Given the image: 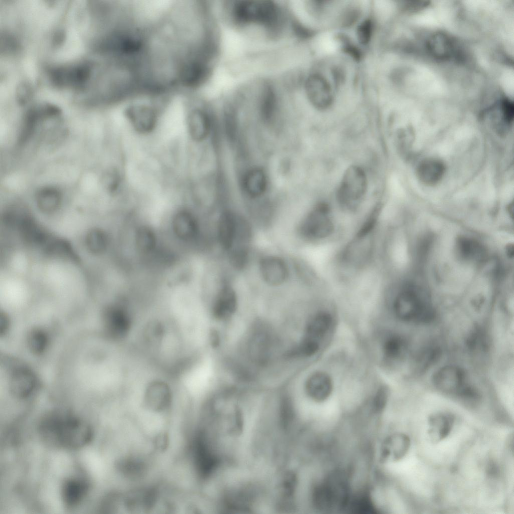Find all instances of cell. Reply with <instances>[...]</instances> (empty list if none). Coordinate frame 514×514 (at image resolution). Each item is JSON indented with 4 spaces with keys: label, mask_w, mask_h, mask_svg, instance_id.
<instances>
[{
    "label": "cell",
    "mask_w": 514,
    "mask_h": 514,
    "mask_svg": "<svg viewBox=\"0 0 514 514\" xmlns=\"http://www.w3.org/2000/svg\"><path fill=\"white\" fill-rule=\"evenodd\" d=\"M223 7L229 23L233 27L260 31L271 40L282 35L290 20L284 7L272 1L236 0L228 2Z\"/></svg>",
    "instance_id": "cell-1"
},
{
    "label": "cell",
    "mask_w": 514,
    "mask_h": 514,
    "mask_svg": "<svg viewBox=\"0 0 514 514\" xmlns=\"http://www.w3.org/2000/svg\"><path fill=\"white\" fill-rule=\"evenodd\" d=\"M39 434L45 444L55 448L79 449L88 444L93 430L84 420L68 412L56 411L41 420Z\"/></svg>",
    "instance_id": "cell-2"
},
{
    "label": "cell",
    "mask_w": 514,
    "mask_h": 514,
    "mask_svg": "<svg viewBox=\"0 0 514 514\" xmlns=\"http://www.w3.org/2000/svg\"><path fill=\"white\" fill-rule=\"evenodd\" d=\"M396 315L405 321H420L430 319L433 314L428 297L417 287L409 285L396 296L394 302Z\"/></svg>",
    "instance_id": "cell-3"
},
{
    "label": "cell",
    "mask_w": 514,
    "mask_h": 514,
    "mask_svg": "<svg viewBox=\"0 0 514 514\" xmlns=\"http://www.w3.org/2000/svg\"><path fill=\"white\" fill-rule=\"evenodd\" d=\"M367 181L364 170L353 165L344 172L337 190V198L343 208L352 210L356 208L365 194Z\"/></svg>",
    "instance_id": "cell-4"
},
{
    "label": "cell",
    "mask_w": 514,
    "mask_h": 514,
    "mask_svg": "<svg viewBox=\"0 0 514 514\" xmlns=\"http://www.w3.org/2000/svg\"><path fill=\"white\" fill-rule=\"evenodd\" d=\"M334 228L330 208L327 204L321 202L317 204L301 221L298 233L306 239L318 240L329 236Z\"/></svg>",
    "instance_id": "cell-5"
},
{
    "label": "cell",
    "mask_w": 514,
    "mask_h": 514,
    "mask_svg": "<svg viewBox=\"0 0 514 514\" xmlns=\"http://www.w3.org/2000/svg\"><path fill=\"white\" fill-rule=\"evenodd\" d=\"M173 400L172 389L165 381L156 379L145 388L143 402L146 407L155 412H163L169 409Z\"/></svg>",
    "instance_id": "cell-6"
},
{
    "label": "cell",
    "mask_w": 514,
    "mask_h": 514,
    "mask_svg": "<svg viewBox=\"0 0 514 514\" xmlns=\"http://www.w3.org/2000/svg\"><path fill=\"white\" fill-rule=\"evenodd\" d=\"M104 323L107 334L114 340H121L128 334L132 320L127 310L120 305L108 307L104 314Z\"/></svg>",
    "instance_id": "cell-7"
},
{
    "label": "cell",
    "mask_w": 514,
    "mask_h": 514,
    "mask_svg": "<svg viewBox=\"0 0 514 514\" xmlns=\"http://www.w3.org/2000/svg\"><path fill=\"white\" fill-rule=\"evenodd\" d=\"M304 88L310 102L318 109H325L332 104L333 97L330 86L321 75L313 74L305 80Z\"/></svg>",
    "instance_id": "cell-8"
},
{
    "label": "cell",
    "mask_w": 514,
    "mask_h": 514,
    "mask_svg": "<svg viewBox=\"0 0 514 514\" xmlns=\"http://www.w3.org/2000/svg\"><path fill=\"white\" fill-rule=\"evenodd\" d=\"M90 75V67L85 64L59 68L51 72L52 80L56 84L76 87L84 85Z\"/></svg>",
    "instance_id": "cell-9"
},
{
    "label": "cell",
    "mask_w": 514,
    "mask_h": 514,
    "mask_svg": "<svg viewBox=\"0 0 514 514\" xmlns=\"http://www.w3.org/2000/svg\"><path fill=\"white\" fill-rule=\"evenodd\" d=\"M464 372L454 366H447L439 369L434 375L433 381L435 386L445 392H465L464 383Z\"/></svg>",
    "instance_id": "cell-10"
},
{
    "label": "cell",
    "mask_w": 514,
    "mask_h": 514,
    "mask_svg": "<svg viewBox=\"0 0 514 514\" xmlns=\"http://www.w3.org/2000/svg\"><path fill=\"white\" fill-rule=\"evenodd\" d=\"M89 489V483L84 478L72 476L66 479L61 487L64 504L69 508L78 505L87 495Z\"/></svg>",
    "instance_id": "cell-11"
},
{
    "label": "cell",
    "mask_w": 514,
    "mask_h": 514,
    "mask_svg": "<svg viewBox=\"0 0 514 514\" xmlns=\"http://www.w3.org/2000/svg\"><path fill=\"white\" fill-rule=\"evenodd\" d=\"M260 270L264 280L270 285H280L288 277L287 266L282 259L277 256H267L262 259Z\"/></svg>",
    "instance_id": "cell-12"
},
{
    "label": "cell",
    "mask_w": 514,
    "mask_h": 514,
    "mask_svg": "<svg viewBox=\"0 0 514 514\" xmlns=\"http://www.w3.org/2000/svg\"><path fill=\"white\" fill-rule=\"evenodd\" d=\"M126 116L134 130L141 134L150 133L156 126V113L148 107H131L126 111Z\"/></svg>",
    "instance_id": "cell-13"
},
{
    "label": "cell",
    "mask_w": 514,
    "mask_h": 514,
    "mask_svg": "<svg viewBox=\"0 0 514 514\" xmlns=\"http://www.w3.org/2000/svg\"><path fill=\"white\" fill-rule=\"evenodd\" d=\"M237 307L236 295L229 286H223L218 293L212 307L213 316L218 320L229 318Z\"/></svg>",
    "instance_id": "cell-14"
},
{
    "label": "cell",
    "mask_w": 514,
    "mask_h": 514,
    "mask_svg": "<svg viewBox=\"0 0 514 514\" xmlns=\"http://www.w3.org/2000/svg\"><path fill=\"white\" fill-rule=\"evenodd\" d=\"M305 390L311 399L316 402H323L331 395L332 391V380L325 372H315L307 379Z\"/></svg>",
    "instance_id": "cell-15"
},
{
    "label": "cell",
    "mask_w": 514,
    "mask_h": 514,
    "mask_svg": "<svg viewBox=\"0 0 514 514\" xmlns=\"http://www.w3.org/2000/svg\"><path fill=\"white\" fill-rule=\"evenodd\" d=\"M211 120L204 110L196 109L192 110L187 120V129L191 138L195 141L205 139L210 133Z\"/></svg>",
    "instance_id": "cell-16"
},
{
    "label": "cell",
    "mask_w": 514,
    "mask_h": 514,
    "mask_svg": "<svg viewBox=\"0 0 514 514\" xmlns=\"http://www.w3.org/2000/svg\"><path fill=\"white\" fill-rule=\"evenodd\" d=\"M427 48L433 57L442 60L450 59L455 57L457 48L453 39L441 33L433 35L429 38Z\"/></svg>",
    "instance_id": "cell-17"
},
{
    "label": "cell",
    "mask_w": 514,
    "mask_h": 514,
    "mask_svg": "<svg viewBox=\"0 0 514 514\" xmlns=\"http://www.w3.org/2000/svg\"><path fill=\"white\" fill-rule=\"evenodd\" d=\"M173 229L175 235L180 239L188 240L197 235L198 226L194 216L189 212L180 211L173 219Z\"/></svg>",
    "instance_id": "cell-18"
},
{
    "label": "cell",
    "mask_w": 514,
    "mask_h": 514,
    "mask_svg": "<svg viewBox=\"0 0 514 514\" xmlns=\"http://www.w3.org/2000/svg\"><path fill=\"white\" fill-rule=\"evenodd\" d=\"M332 323L331 315L321 312L311 318L307 324L304 338L320 344V341L329 331Z\"/></svg>",
    "instance_id": "cell-19"
},
{
    "label": "cell",
    "mask_w": 514,
    "mask_h": 514,
    "mask_svg": "<svg viewBox=\"0 0 514 514\" xmlns=\"http://www.w3.org/2000/svg\"><path fill=\"white\" fill-rule=\"evenodd\" d=\"M237 215L230 211H225L220 216L218 226V236L221 245L228 250L234 238Z\"/></svg>",
    "instance_id": "cell-20"
},
{
    "label": "cell",
    "mask_w": 514,
    "mask_h": 514,
    "mask_svg": "<svg viewBox=\"0 0 514 514\" xmlns=\"http://www.w3.org/2000/svg\"><path fill=\"white\" fill-rule=\"evenodd\" d=\"M42 247L51 257L75 262L78 260L70 243L62 238L50 236Z\"/></svg>",
    "instance_id": "cell-21"
},
{
    "label": "cell",
    "mask_w": 514,
    "mask_h": 514,
    "mask_svg": "<svg viewBox=\"0 0 514 514\" xmlns=\"http://www.w3.org/2000/svg\"><path fill=\"white\" fill-rule=\"evenodd\" d=\"M445 172V166L439 160L434 159H426L418 166L417 173L422 182L429 185H434L442 178Z\"/></svg>",
    "instance_id": "cell-22"
},
{
    "label": "cell",
    "mask_w": 514,
    "mask_h": 514,
    "mask_svg": "<svg viewBox=\"0 0 514 514\" xmlns=\"http://www.w3.org/2000/svg\"><path fill=\"white\" fill-rule=\"evenodd\" d=\"M267 178L264 171L260 168L249 170L244 175L243 186L246 193L251 197H258L266 191Z\"/></svg>",
    "instance_id": "cell-23"
},
{
    "label": "cell",
    "mask_w": 514,
    "mask_h": 514,
    "mask_svg": "<svg viewBox=\"0 0 514 514\" xmlns=\"http://www.w3.org/2000/svg\"><path fill=\"white\" fill-rule=\"evenodd\" d=\"M61 200L60 191L53 187H46L40 190L36 196L38 207L45 213L55 211L59 207Z\"/></svg>",
    "instance_id": "cell-24"
},
{
    "label": "cell",
    "mask_w": 514,
    "mask_h": 514,
    "mask_svg": "<svg viewBox=\"0 0 514 514\" xmlns=\"http://www.w3.org/2000/svg\"><path fill=\"white\" fill-rule=\"evenodd\" d=\"M458 253L466 260H478L484 254V249L481 244L473 239L460 237L456 243Z\"/></svg>",
    "instance_id": "cell-25"
},
{
    "label": "cell",
    "mask_w": 514,
    "mask_h": 514,
    "mask_svg": "<svg viewBox=\"0 0 514 514\" xmlns=\"http://www.w3.org/2000/svg\"><path fill=\"white\" fill-rule=\"evenodd\" d=\"M453 418L450 415L440 414L430 418V423L433 426L430 434L434 435V438L441 440L449 434L453 424Z\"/></svg>",
    "instance_id": "cell-26"
},
{
    "label": "cell",
    "mask_w": 514,
    "mask_h": 514,
    "mask_svg": "<svg viewBox=\"0 0 514 514\" xmlns=\"http://www.w3.org/2000/svg\"><path fill=\"white\" fill-rule=\"evenodd\" d=\"M117 466L121 473L132 478L141 477L146 469L143 461L133 458L121 460L117 463Z\"/></svg>",
    "instance_id": "cell-27"
},
{
    "label": "cell",
    "mask_w": 514,
    "mask_h": 514,
    "mask_svg": "<svg viewBox=\"0 0 514 514\" xmlns=\"http://www.w3.org/2000/svg\"><path fill=\"white\" fill-rule=\"evenodd\" d=\"M88 248L94 253H100L106 248L108 239L106 233L100 229H92L86 238Z\"/></svg>",
    "instance_id": "cell-28"
},
{
    "label": "cell",
    "mask_w": 514,
    "mask_h": 514,
    "mask_svg": "<svg viewBox=\"0 0 514 514\" xmlns=\"http://www.w3.org/2000/svg\"><path fill=\"white\" fill-rule=\"evenodd\" d=\"M156 237L153 230L146 226L139 228L136 234V243L142 251L147 252L152 250L156 245Z\"/></svg>",
    "instance_id": "cell-29"
},
{
    "label": "cell",
    "mask_w": 514,
    "mask_h": 514,
    "mask_svg": "<svg viewBox=\"0 0 514 514\" xmlns=\"http://www.w3.org/2000/svg\"><path fill=\"white\" fill-rule=\"evenodd\" d=\"M405 348V344L399 336L393 335L388 338L383 345L385 356L390 359H395L401 356Z\"/></svg>",
    "instance_id": "cell-30"
},
{
    "label": "cell",
    "mask_w": 514,
    "mask_h": 514,
    "mask_svg": "<svg viewBox=\"0 0 514 514\" xmlns=\"http://www.w3.org/2000/svg\"><path fill=\"white\" fill-rule=\"evenodd\" d=\"M164 332V327L160 322L152 321L147 325L145 329V339L150 344L155 345L162 339Z\"/></svg>",
    "instance_id": "cell-31"
},
{
    "label": "cell",
    "mask_w": 514,
    "mask_h": 514,
    "mask_svg": "<svg viewBox=\"0 0 514 514\" xmlns=\"http://www.w3.org/2000/svg\"><path fill=\"white\" fill-rule=\"evenodd\" d=\"M224 119L226 135L230 141H233L236 134V116L235 110L231 106L225 110Z\"/></svg>",
    "instance_id": "cell-32"
},
{
    "label": "cell",
    "mask_w": 514,
    "mask_h": 514,
    "mask_svg": "<svg viewBox=\"0 0 514 514\" xmlns=\"http://www.w3.org/2000/svg\"><path fill=\"white\" fill-rule=\"evenodd\" d=\"M499 110L502 121L506 125L512 121L514 115L513 103L509 99L504 98L498 104Z\"/></svg>",
    "instance_id": "cell-33"
},
{
    "label": "cell",
    "mask_w": 514,
    "mask_h": 514,
    "mask_svg": "<svg viewBox=\"0 0 514 514\" xmlns=\"http://www.w3.org/2000/svg\"><path fill=\"white\" fill-rule=\"evenodd\" d=\"M372 22L366 19L362 22L357 29V37L359 42L362 45L367 44L370 41L372 33Z\"/></svg>",
    "instance_id": "cell-34"
},
{
    "label": "cell",
    "mask_w": 514,
    "mask_h": 514,
    "mask_svg": "<svg viewBox=\"0 0 514 514\" xmlns=\"http://www.w3.org/2000/svg\"><path fill=\"white\" fill-rule=\"evenodd\" d=\"M344 49L346 52L351 56L353 57L355 59H358L360 58V52L356 47L353 45L347 43L344 46Z\"/></svg>",
    "instance_id": "cell-35"
},
{
    "label": "cell",
    "mask_w": 514,
    "mask_h": 514,
    "mask_svg": "<svg viewBox=\"0 0 514 514\" xmlns=\"http://www.w3.org/2000/svg\"><path fill=\"white\" fill-rule=\"evenodd\" d=\"M507 249V253L508 254L509 256H511L512 257L513 256V246H511L510 245H509Z\"/></svg>",
    "instance_id": "cell-36"
}]
</instances>
